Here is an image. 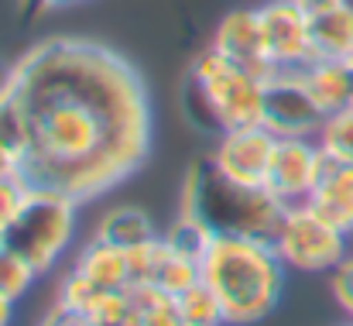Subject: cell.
Returning <instances> with one entry per match:
<instances>
[{
    "mask_svg": "<svg viewBox=\"0 0 353 326\" xmlns=\"http://www.w3.org/2000/svg\"><path fill=\"white\" fill-rule=\"evenodd\" d=\"M312 104L326 117L353 107V66L350 62H333V59H316L299 69Z\"/></svg>",
    "mask_w": 353,
    "mask_h": 326,
    "instance_id": "obj_14",
    "label": "cell"
},
{
    "mask_svg": "<svg viewBox=\"0 0 353 326\" xmlns=\"http://www.w3.org/2000/svg\"><path fill=\"white\" fill-rule=\"evenodd\" d=\"M179 313H182V323L185 326H230L220 296L213 292V285L206 278L179 296Z\"/></svg>",
    "mask_w": 353,
    "mask_h": 326,
    "instance_id": "obj_18",
    "label": "cell"
},
{
    "mask_svg": "<svg viewBox=\"0 0 353 326\" xmlns=\"http://www.w3.org/2000/svg\"><path fill=\"white\" fill-rule=\"evenodd\" d=\"M261 124L274 137H319L326 113L312 104L299 69H278L264 79Z\"/></svg>",
    "mask_w": 353,
    "mask_h": 326,
    "instance_id": "obj_7",
    "label": "cell"
},
{
    "mask_svg": "<svg viewBox=\"0 0 353 326\" xmlns=\"http://www.w3.org/2000/svg\"><path fill=\"white\" fill-rule=\"evenodd\" d=\"M28 124L21 175L79 203L123 186L151 151V100L141 73L97 38L55 35L10 66Z\"/></svg>",
    "mask_w": 353,
    "mask_h": 326,
    "instance_id": "obj_1",
    "label": "cell"
},
{
    "mask_svg": "<svg viewBox=\"0 0 353 326\" xmlns=\"http://www.w3.org/2000/svg\"><path fill=\"white\" fill-rule=\"evenodd\" d=\"M28 196H31V182L21 172L0 175V230H7L17 220V213L28 203Z\"/></svg>",
    "mask_w": 353,
    "mask_h": 326,
    "instance_id": "obj_22",
    "label": "cell"
},
{
    "mask_svg": "<svg viewBox=\"0 0 353 326\" xmlns=\"http://www.w3.org/2000/svg\"><path fill=\"white\" fill-rule=\"evenodd\" d=\"M257 21L274 69H302L312 62L309 10L299 0H261Z\"/></svg>",
    "mask_w": 353,
    "mask_h": 326,
    "instance_id": "obj_9",
    "label": "cell"
},
{
    "mask_svg": "<svg viewBox=\"0 0 353 326\" xmlns=\"http://www.w3.org/2000/svg\"><path fill=\"white\" fill-rule=\"evenodd\" d=\"M271 244H274L278 258L285 261V268L305 271V275H330L353 251L350 233L336 230L330 220H323L305 203L285 210L281 227Z\"/></svg>",
    "mask_w": 353,
    "mask_h": 326,
    "instance_id": "obj_6",
    "label": "cell"
},
{
    "mask_svg": "<svg viewBox=\"0 0 353 326\" xmlns=\"http://www.w3.org/2000/svg\"><path fill=\"white\" fill-rule=\"evenodd\" d=\"M323 165H326V151L319 137H278L268 175H264V189L278 203L299 207L316 189Z\"/></svg>",
    "mask_w": 353,
    "mask_h": 326,
    "instance_id": "obj_8",
    "label": "cell"
},
{
    "mask_svg": "<svg viewBox=\"0 0 353 326\" xmlns=\"http://www.w3.org/2000/svg\"><path fill=\"white\" fill-rule=\"evenodd\" d=\"M309 45H312V62L316 59H333L347 62L353 52V3H330L319 10H309Z\"/></svg>",
    "mask_w": 353,
    "mask_h": 326,
    "instance_id": "obj_13",
    "label": "cell"
},
{
    "mask_svg": "<svg viewBox=\"0 0 353 326\" xmlns=\"http://www.w3.org/2000/svg\"><path fill=\"white\" fill-rule=\"evenodd\" d=\"M274 134L264 124H240L216 134V148L210 162L240 186H264L271 155H274Z\"/></svg>",
    "mask_w": 353,
    "mask_h": 326,
    "instance_id": "obj_10",
    "label": "cell"
},
{
    "mask_svg": "<svg viewBox=\"0 0 353 326\" xmlns=\"http://www.w3.org/2000/svg\"><path fill=\"white\" fill-rule=\"evenodd\" d=\"M340 326H353V320H347V323H340Z\"/></svg>",
    "mask_w": 353,
    "mask_h": 326,
    "instance_id": "obj_32",
    "label": "cell"
},
{
    "mask_svg": "<svg viewBox=\"0 0 353 326\" xmlns=\"http://www.w3.org/2000/svg\"><path fill=\"white\" fill-rule=\"evenodd\" d=\"M38 326H83V320H79V316H72V313H65L62 306H55L52 313H45V316H41V323Z\"/></svg>",
    "mask_w": 353,
    "mask_h": 326,
    "instance_id": "obj_24",
    "label": "cell"
},
{
    "mask_svg": "<svg viewBox=\"0 0 353 326\" xmlns=\"http://www.w3.org/2000/svg\"><path fill=\"white\" fill-rule=\"evenodd\" d=\"M72 3H83V0H34V7H41V10H62Z\"/></svg>",
    "mask_w": 353,
    "mask_h": 326,
    "instance_id": "obj_26",
    "label": "cell"
},
{
    "mask_svg": "<svg viewBox=\"0 0 353 326\" xmlns=\"http://www.w3.org/2000/svg\"><path fill=\"white\" fill-rule=\"evenodd\" d=\"M213 48H220L230 62L243 66L247 73H254L257 79L274 76V62L268 55L264 35H261V21H257V7H236L230 10L213 35Z\"/></svg>",
    "mask_w": 353,
    "mask_h": 326,
    "instance_id": "obj_11",
    "label": "cell"
},
{
    "mask_svg": "<svg viewBox=\"0 0 353 326\" xmlns=\"http://www.w3.org/2000/svg\"><path fill=\"white\" fill-rule=\"evenodd\" d=\"M330 289H333L336 306L347 313V320H353V251L330 271Z\"/></svg>",
    "mask_w": 353,
    "mask_h": 326,
    "instance_id": "obj_23",
    "label": "cell"
},
{
    "mask_svg": "<svg viewBox=\"0 0 353 326\" xmlns=\"http://www.w3.org/2000/svg\"><path fill=\"white\" fill-rule=\"evenodd\" d=\"M79 207H83L79 200H72L59 189L31 186L24 210L3 230V237H7L10 247H17L45 275L72 247L76 230H79Z\"/></svg>",
    "mask_w": 353,
    "mask_h": 326,
    "instance_id": "obj_5",
    "label": "cell"
},
{
    "mask_svg": "<svg viewBox=\"0 0 353 326\" xmlns=\"http://www.w3.org/2000/svg\"><path fill=\"white\" fill-rule=\"evenodd\" d=\"M93 237L114 244L120 251H134V247L154 240L158 237V227H154V220L148 217L141 207H114V210H107L100 217Z\"/></svg>",
    "mask_w": 353,
    "mask_h": 326,
    "instance_id": "obj_16",
    "label": "cell"
},
{
    "mask_svg": "<svg viewBox=\"0 0 353 326\" xmlns=\"http://www.w3.org/2000/svg\"><path fill=\"white\" fill-rule=\"evenodd\" d=\"M285 210L264 186H240L213 162H196L182 182V213L203 220L213 233L274 240Z\"/></svg>",
    "mask_w": 353,
    "mask_h": 326,
    "instance_id": "obj_3",
    "label": "cell"
},
{
    "mask_svg": "<svg viewBox=\"0 0 353 326\" xmlns=\"http://www.w3.org/2000/svg\"><path fill=\"white\" fill-rule=\"evenodd\" d=\"M305 207H312L323 220H330L336 230L353 237V165L336 162L326 155V165L319 172L316 189L309 193Z\"/></svg>",
    "mask_w": 353,
    "mask_h": 326,
    "instance_id": "obj_12",
    "label": "cell"
},
{
    "mask_svg": "<svg viewBox=\"0 0 353 326\" xmlns=\"http://www.w3.org/2000/svg\"><path fill=\"white\" fill-rule=\"evenodd\" d=\"M305 10H319V7H330V3H343V0H299Z\"/></svg>",
    "mask_w": 353,
    "mask_h": 326,
    "instance_id": "obj_28",
    "label": "cell"
},
{
    "mask_svg": "<svg viewBox=\"0 0 353 326\" xmlns=\"http://www.w3.org/2000/svg\"><path fill=\"white\" fill-rule=\"evenodd\" d=\"M161 237H165L175 251H182V254H189V258H196V261L203 265V258H206V251H210V244H213L216 233H213L203 220H196L179 210V220H175Z\"/></svg>",
    "mask_w": 353,
    "mask_h": 326,
    "instance_id": "obj_20",
    "label": "cell"
},
{
    "mask_svg": "<svg viewBox=\"0 0 353 326\" xmlns=\"http://www.w3.org/2000/svg\"><path fill=\"white\" fill-rule=\"evenodd\" d=\"M21 3V10H28V7H34V0H17Z\"/></svg>",
    "mask_w": 353,
    "mask_h": 326,
    "instance_id": "obj_29",
    "label": "cell"
},
{
    "mask_svg": "<svg viewBox=\"0 0 353 326\" xmlns=\"http://www.w3.org/2000/svg\"><path fill=\"white\" fill-rule=\"evenodd\" d=\"M10 320H14V303L0 296V326H10Z\"/></svg>",
    "mask_w": 353,
    "mask_h": 326,
    "instance_id": "obj_27",
    "label": "cell"
},
{
    "mask_svg": "<svg viewBox=\"0 0 353 326\" xmlns=\"http://www.w3.org/2000/svg\"><path fill=\"white\" fill-rule=\"evenodd\" d=\"M127 292H130L134 309L141 313V326H185L182 313H179V299L168 296L165 289L148 285V282H134Z\"/></svg>",
    "mask_w": 353,
    "mask_h": 326,
    "instance_id": "obj_17",
    "label": "cell"
},
{
    "mask_svg": "<svg viewBox=\"0 0 353 326\" xmlns=\"http://www.w3.org/2000/svg\"><path fill=\"white\" fill-rule=\"evenodd\" d=\"M10 172H21V158L0 141V175H10Z\"/></svg>",
    "mask_w": 353,
    "mask_h": 326,
    "instance_id": "obj_25",
    "label": "cell"
},
{
    "mask_svg": "<svg viewBox=\"0 0 353 326\" xmlns=\"http://www.w3.org/2000/svg\"><path fill=\"white\" fill-rule=\"evenodd\" d=\"M83 326H107V323H83Z\"/></svg>",
    "mask_w": 353,
    "mask_h": 326,
    "instance_id": "obj_31",
    "label": "cell"
},
{
    "mask_svg": "<svg viewBox=\"0 0 353 326\" xmlns=\"http://www.w3.org/2000/svg\"><path fill=\"white\" fill-rule=\"evenodd\" d=\"M264 79L230 62L220 48H206L192 59L185 79V110L192 127L223 134L227 127L261 124Z\"/></svg>",
    "mask_w": 353,
    "mask_h": 326,
    "instance_id": "obj_4",
    "label": "cell"
},
{
    "mask_svg": "<svg viewBox=\"0 0 353 326\" xmlns=\"http://www.w3.org/2000/svg\"><path fill=\"white\" fill-rule=\"evenodd\" d=\"M38 275L41 271L17 247H10V244L0 247V296H7L10 303H21L31 292V285L38 282Z\"/></svg>",
    "mask_w": 353,
    "mask_h": 326,
    "instance_id": "obj_19",
    "label": "cell"
},
{
    "mask_svg": "<svg viewBox=\"0 0 353 326\" xmlns=\"http://www.w3.org/2000/svg\"><path fill=\"white\" fill-rule=\"evenodd\" d=\"M347 62H350V66H353V52H350V59H347Z\"/></svg>",
    "mask_w": 353,
    "mask_h": 326,
    "instance_id": "obj_33",
    "label": "cell"
},
{
    "mask_svg": "<svg viewBox=\"0 0 353 326\" xmlns=\"http://www.w3.org/2000/svg\"><path fill=\"white\" fill-rule=\"evenodd\" d=\"M3 244H7V237H3V230H0V247H3Z\"/></svg>",
    "mask_w": 353,
    "mask_h": 326,
    "instance_id": "obj_30",
    "label": "cell"
},
{
    "mask_svg": "<svg viewBox=\"0 0 353 326\" xmlns=\"http://www.w3.org/2000/svg\"><path fill=\"white\" fill-rule=\"evenodd\" d=\"M72 268H76L79 275H86L90 282H97L100 289H130V261H127V251H120V247L100 240V237H93L90 244L79 247Z\"/></svg>",
    "mask_w": 353,
    "mask_h": 326,
    "instance_id": "obj_15",
    "label": "cell"
},
{
    "mask_svg": "<svg viewBox=\"0 0 353 326\" xmlns=\"http://www.w3.org/2000/svg\"><path fill=\"white\" fill-rule=\"evenodd\" d=\"M203 278L220 296L230 326L268 320L285 296V261L271 240L257 237L216 233L203 258Z\"/></svg>",
    "mask_w": 353,
    "mask_h": 326,
    "instance_id": "obj_2",
    "label": "cell"
},
{
    "mask_svg": "<svg viewBox=\"0 0 353 326\" xmlns=\"http://www.w3.org/2000/svg\"><path fill=\"white\" fill-rule=\"evenodd\" d=\"M319 144L330 158L353 165V107L326 117V124L319 131Z\"/></svg>",
    "mask_w": 353,
    "mask_h": 326,
    "instance_id": "obj_21",
    "label": "cell"
}]
</instances>
